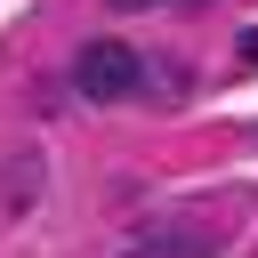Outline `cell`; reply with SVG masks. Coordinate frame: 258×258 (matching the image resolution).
Instances as JSON below:
<instances>
[{
    "label": "cell",
    "instance_id": "cell-2",
    "mask_svg": "<svg viewBox=\"0 0 258 258\" xmlns=\"http://www.w3.org/2000/svg\"><path fill=\"white\" fill-rule=\"evenodd\" d=\"M129 258H218V242L202 226H145L129 242Z\"/></svg>",
    "mask_w": 258,
    "mask_h": 258
},
{
    "label": "cell",
    "instance_id": "cell-4",
    "mask_svg": "<svg viewBox=\"0 0 258 258\" xmlns=\"http://www.w3.org/2000/svg\"><path fill=\"white\" fill-rule=\"evenodd\" d=\"M234 48H242V64H258V24H250V32L234 40Z\"/></svg>",
    "mask_w": 258,
    "mask_h": 258
},
{
    "label": "cell",
    "instance_id": "cell-6",
    "mask_svg": "<svg viewBox=\"0 0 258 258\" xmlns=\"http://www.w3.org/2000/svg\"><path fill=\"white\" fill-rule=\"evenodd\" d=\"M177 8H202V0H177Z\"/></svg>",
    "mask_w": 258,
    "mask_h": 258
},
{
    "label": "cell",
    "instance_id": "cell-3",
    "mask_svg": "<svg viewBox=\"0 0 258 258\" xmlns=\"http://www.w3.org/2000/svg\"><path fill=\"white\" fill-rule=\"evenodd\" d=\"M32 194H40V153H16V161H8V194H0V202H8V210H24Z\"/></svg>",
    "mask_w": 258,
    "mask_h": 258
},
{
    "label": "cell",
    "instance_id": "cell-1",
    "mask_svg": "<svg viewBox=\"0 0 258 258\" xmlns=\"http://www.w3.org/2000/svg\"><path fill=\"white\" fill-rule=\"evenodd\" d=\"M73 89H81L89 105L137 97V89H145V56H137V48H121V40H89V48L73 56Z\"/></svg>",
    "mask_w": 258,
    "mask_h": 258
},
{
    "label": "cell",
    "instance_id": "cell-5",
    "mask_svg": "<svg viewBox=\"0 0 258 258\" xmlns=\"http://www.w3.org/2000/svg\"><path fill=\"white\" fill-rule=\"evenodd\" d=\"M113 8H161V0H113Z\"/></svg>",
    "mask_w": 258,
    "mask_h": 258
}]
</instances>
